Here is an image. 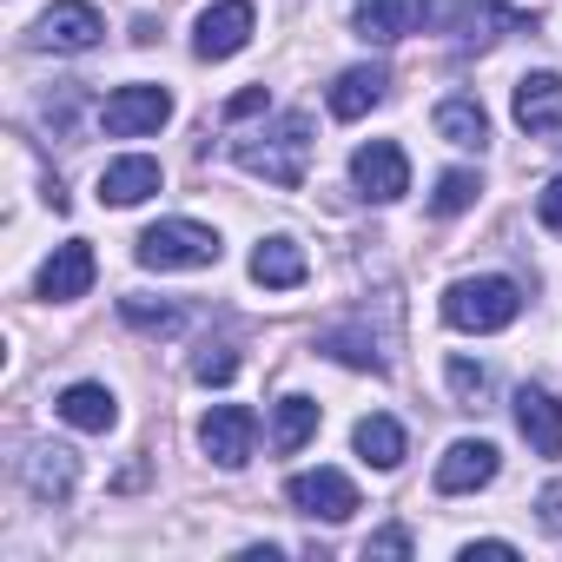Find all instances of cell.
<instances>
[{"label":"cell","instance_id":"obj_1","mask_svg":"<svg viewBox=\"0 0 562 562\" xmlns=\"http://www.w3.org/2000/svg\"><path fill=\"white\" fill-rule=\"evenodd\" d=\"M232 159H238L245 172H258L265 186H278V192H299L305 172H312V113H285L271 133L238 139Z\"/></svg>","mask_w":562,"mask_h":562},{"label":"cell","instance_id":"obj_2","mask_svg":"<svg viewBox=\"0 0 562 562\" xmlns=\"http://www.w3.org/2000/svg\"><path fill=\"white\" fill-rule=\"evenodd\" d=\"M522 312V285L516 278H457V285L443 292V318L457 331H509Z\"/></svg>","mask_w":562,"mask_h":562},{"label":"cell","instance_id":"obj_3","mask_svg":"<svg viewBox=\"0 0 562 562\" xmlns=\"http://www.w3.org/2000/svg\"><path fill=\"white\" fill-rule=\"evenodd\" d=\"M218 251H225L218 232L199 218H166V225L139 232V245H133V258L146 271H199V265H218Z\"/></svg>","mask_w":562,"mask_h":562},{"label":"cell","instance_id":"obj_4","mask_svg":"<svg viewBox=\"0 0 562 562\" xmlns=\"http://www.w3.org/2000/svg\"><path fill=\"white\" fill-rule=\"evenodd\" d=\"M430 21H443L463 47H496L503 34H529V14L503 8V0H437Z\"/></svg>","mask_w":562,"mask_h":562},{"label":"cell","instance_id":"obj_5","mask_svg":"<svg viewBox=\"0 0 562 562\" xmlns=\"http://www.w3.org/2000/svg\"><path fill=\"white\" fill-rule=\"evenodd\" d=\"M172 120V93L166 87H113L106 106H100V126L113 139H146Z\"/></svg>","mask_w":562,"mask_h":562},{"label":"cell","instance_id":"obj_6","mask_svg":"<svg viewBox=\"0 0 562 562\" xmlns=\"http://www.w3.org/2000/svg\"><path fill=\"white\" fill-rule=\"evenodd\" d=\"M351 186H358L364 199H378V205H397V199L411 192V159H404V146H397V139H364V146L351 153Z\"/></svg>","mask_w":562,"mask_h":562},{"label":"cell","instance_id":"obj_7","mask_svg":"<svg viewBox=\"0 0 562 562\" xmlns=\"http://www.w3.org/2000/svg\"><path fill=\"white\" fill-rule=\"evenodd\" d=\"M100 41H106V21H100V8H87V0H54V8L34 21L41 54H87Z\"/></svg>","mask_w":562,"mask_h":562},{"label":"cell","instance_id":"obj_8","mask_svg":"<svg viewBox=\"0 0 562 562\" xmlns=\"http://www.w3.org/2000/svg\"><path fill=\"white\" fill-rule=\"evenodd\" d=\"M285 503H292L299 516H318V522H345V516L358 509V483H351L345 470H299V476L285 483Z\"/></svg>","mask_w":562,"mask_h":562},{"label":"cell","instance_id":"obj_9","mask_svg":"<svg viewBox=\"0 0 562 562\" xmlns=\"http://www.w3.org/2000/svg\"><path fill=\"white\" fill-rule=\"evenodd\" d=\"M93 271H100L93 245H87V238H67V245H54V258L41 265V278H34V292H41L47 305H74V299H87V285H93Z\"/></svg>","mask_w":562,"mask_h":562},{"label":"cell","instance_id":"obj_10","mask_svg":"<svg viewBox=\"0 0 562 562\" xmlns=\"http://www.w3.org/2000/svg\"><path fill=\"white\" fill-rule=\"evenodd\" d=\"M251 437H258V417L245 404H218L205 424H199V450L218 463V470H245L251 463Z\"/></svg>","mask_w":562,"mask_h":562},{"label":"cell","instance_id":"obj_11","mask_svg":"<svg viewBox=\"0 0 562 562\" xmlns=\"http://www.w3.org/2000/svg\"><path fill=\"white\" fill-rule=\"evenodd\" d=\"M509 113L529 139H555L562 133V74H522Z\"/></svg>","mask_w":562,"mask_h":562},{"label":"cell","instance_id":"obj_12","mask_svg":"<svg viewBox=\"0 0 562 562\" xmlns=\"http://www.w3.org/2000/svg\"><path fill=\"white\" fill-rule=\"evenodd\" d=\"M245 41H251V0H218V8L199 14L192 54L199 60H232V54H245Z\"/></svg>","mask_w":562,"mask_h":562},{"label":"cell","instance_id":"obj_13","mask_svg":"<svg viewBox=\"0 0 562 562\" xmlns=\"http://www.w3.org/2000/svg\"><path fill=\"white\" fill-rule=\"evenodd\" d=\"M496 470H503L496 443L463 437V443H450V450H443V463H437V490H443V496H470V490L496 483Z\"/></svg>","mask_w":562,"mask_h":562},{"label":"cell","instance_id":"obj_14","mask_svg":"<svg viewBox=\"0 0 562 562\" xmlns=\"http://www.w3.org/2000/svg\"><path fill=\"white\" fill-rule=\"evenodd\" d=\"M351 21H358V34H364V41L391 47V41H411V34L430 21V0H358Z\"/></svg>","mask_w":562,"mask_h":562},{"label":"cell","instance_id":"obj_15","mask_svg":"<svg viewBox=\"0 0 562 562\" xmlns=\"http://www.w3.org/2000/svg\"><path fill=\"white\" fill-rule=\"evenodd\" d=\"M21 476H27V490H34L41 503H67L74 483H80V457H74L67 443H34V450L21 457Z\"/></svg>","mask_w":562,"mask_h":562},{"label":"cell","instance_id":"obj_16","mask_svg":"<svg viewBox=\"0 0 562 562\" xmlns=\"http://www.w3.org/2000/svg\"><path fill=\"white\" fill-rule=\"evenodd\" d=\"M159 186H166L159 159H146V153H126V159H113V166L100 172V205H139V199H153Z\"/></svg>","mask_w":562,"mask_h":562},{"label":"cell","instance_id":"obj_17","mask_svg":"<svg viewBox=\"0 0 562 562\" xmlns=\"http://www.w3.org/2000/svg\"><path fill=\"white\" fill-rule=\"evenodd\" d=\"M516 430L529 437L536 457H562V404L549 391H536V384L516 391Z\"/></svg>","mask_w":562,"mask_h":562},{"label":"cell","instance_id":"obj_18","mask_svg":"<svg viewBox=\"0 0 562 562\" xmlns=\"http://www.w3.org/2000/svg\"><path fill=\"white\" fill-rule=\"evenodd\" d=\"M251 278H258L265 292H299L305 278H312V265H305L299 238H265V245L251 251Z\"/></svg>","mask_w":562,"mask_h":562},{"label":"cell","instance_id":"obj_19","mask_svg":"<svg viewBox=\"0 0 562 562\" xmlns=\"http://www.w3.org/2000/svg\"><path fill=\"white\" fill-rule=\"evenodd\" d=\"M384 93H391V74H384V67H345V74L331 80V113H338V120H364Z\"/></svg>","mask_w":562,"mask_h":562},{"label":"cell","instance_id":"obj_20","mask_svg":"<svg viewBox=\"0 0 562 562\" xmlns=\"http://www.w3.org/2000/svg\"><path fill=\"white\" fill-rule=\"evenodd\" d=\"M54 411H60L74 430H93V437H106V430L120 424V404H113V391H106V384H67Z\"/></svg>","mask_w":562,"mask_h":562},{"label":"cell","instance_id":"obj_21","mask_svg":"<svg viewBox=\"0 0 562 562\" xmlns=\"http://www.w3.org/2000/svg\"><path fill=\"white\" fill-rule=\"evenodd\" d=\"M318 351L338 358V364H351V371H371V378L391 371V358L378 351V338H371L364 325H331V331H318Z\"/></svg>","mask_w":562,"mask_h":562},{"label":"cell","instance_id":"obj_22","mask_svg":"<svg viewBox=\"0 0 562 562\" xmlns=\"http://www.w3.org/2000/svg\"><path fill=\"white\" fill-rule=\"evenodd\" d=\"M351 443H358V457H364V463H378V470H397V463H404V450H411V437H404V424H397V417H384V411H371V417H358V430H351Z\"/></svg>","mask_w":562,"mask_h":562},{"label":"cell","instance_id":"obj_23","mask_svg":"<svg viewBox=\"0 0 562 562\" xmlns=\"http://www.w3.org/2000/svg\"><path fill=\"white\" fill-rule=\"evenodd\" d=\"M312 437H318V404L299 397V391L278 397V411H271V450H278V457H299Z\"/></svg>","mask_w":562,"mask_h":562},{"label":"cell","instance_id":"obj_24","mask_svg":"<svg viewBox=\"0 0 562 562\" xmlns=\"http://www.w3.org/2000/svg\"><path fill=\"white\" fill-rule=\"evenodd\" d=\"M437 133H443L450 146H463V153H483V146H490V113H483L470 93H450V100L437 106Z\"/></svg>","mask_w":562,"mask_h":562},{"label":"cell","instance_id":"obj_25","mask_svg":"<svg viewBox=\"0 0 562 562\" xmlns=\"http://www.w3.org/2000/svg\"><path fill=\"white\" fill-rule=\"evenodd\" d=\"M476 192H483V179L457 166V172H443V179H437V192H430V212H437V218H457V212H470V205H476Z\"/></svg>","mask_w":562,"mask_h":562},{"label":"cell","instance_id":"obj_26","mask_svg":"<svg viewBox=\"0 0 562 562\" xmlns=\"http://www.w3.org/2000/svg\"><path fill=\"white\" fill-rule=\"evenodd\" d=\"M443 378H450V397H457L463 411H483V404H490V371H483V364H470L463 351L443 364Z\"/></svg>","mask_w":562,"mask_h":562},{"label":"cell","instance_id":"obj_27","mask_svg":"<svg viewBox=\"0 0 562 562\" xmlns=\"http://www.w3.org/2000/svg\"><path fill=\"white\" fill-rule=\"evenodd\" d=\"M120 318H126L133 331H179V325H186V312L166 305V299H159V305H153V299H120Z\"/></svg>","mask_w":562,"mask_h":562},{"label":"cell","instance_id":"obj_28","mask_svg":"<svg viewBox=\"0 0 562 562\" xmlns=\"http://www.w3.org/2000/svg\"><path fill=\"white\" fill-rule=\"evenodd\" d=\"M192 378H199V384H232V378H238V351H232V345H205V351L192 358Z\"/></svg>","mask_w":562,"mask_h":562},{"label":"cell","instance_id":"obj_29","mask_svg":"<svg viewBox=\"0 0 562 562\" xmlns=\"http://www.w3.org/2000/svg\"><path fill=\"white\" fill-rule=\"evenodd\" d=\"M265 106H271V87H245V93L225 100V120H251V113H265Z\"/></svg>","mask_w":562,"mask_h":562},{"label":"cell","instance_id":"obj_30","mask_svg":"<svg viewBox=\"0 0 562 562\" xmlns=\"http://www.w3.org/2000/svg\"><path fill=\"white\" fill-rule=\"evenodd\" d=\"M536 218H542L549 232H562V172H555V179L536 192Z\"/></svg>","mask_w":562,"mask_h":562},{"label":"cell","instance_id":"obj_31","mask_svg":"<svg viewBox=\"0 0 562 562\" xmlns=\"http://www.w3.org/2000/svg\"><path fill=\"white\" fill-rule=\"evenodd\" d=\"M417 542H411V529H378L371 542H364V555H411Z\"/></svg>","mask_w":562,"mask_h":562},{"label":"cell","instance_id":"obj_32","mask_svg":"<svg viewBox=\"0 0 562 562\" xmlns=\"http://www.w3.org/2000/svg\"><path fill=\"white\" fill-rule=\"evenodd\" d=\"M536 516H542V529H549V536H562V483H549V490L536 496Z\"/></svg>","mask_w":562,"mask_h":562},{"label":"cell","instance_id":"obj_33","mask_svg":"<svg viewBox=\"0 0 562 562\" xmlns=\"http://www.w3.org/2000/svg\"><path fill=\"white\" fill-rule=\"evenodd\" d=\"M463 555H470V562H476V555H516V542H470Z\"/></svg>","mask_w":562,"mask_h":562}]
</instances>
